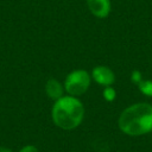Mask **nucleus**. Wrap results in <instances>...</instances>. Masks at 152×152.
Wrapping results in <instances>:
<instances>
[{
	"label": "nucleus",
	"instance_id": "obj_7",
	"mask_svg": "<svg viewBox=\"0 0 152 152\" xmlns=\"http://www.w3.org/2000/svg\"><path fill=\"white\" fill-rule=\"evenodd\" d=\"M138 87L140 89V91L147 96H152V81L146 80V81H140L138 83Z\"/></svg>",
	"mask_w": 152,
	"mask_h": 152
},
{
	"label": "nucleus",
	"instance_id": "obj_6",
	"mask_svg": "<svg viewBox=\"0 0 152 152\" xmlns=\"http://www.w3.org/2000/svg\"><path fill=\"white\" fill-rule=\"evenodd\" d=\"M45 89H46V94H48L51 99H53V100H58V99L62 96V93H63L61 84H59L56 80H53V78H50V80L46 82Z\"/></svg>",
	"mask_w": 152,
	"mask_h": 152
},
{
	"label": "nucleus",
	"instance_id": "obj_8",
	"mask_svg": "<svg viewBox=\"0 0 152 152\" xmlns=\"http://www.w3.org/2000/svg\"><path fill=\"white\" fill-rule=\"evenodd\" d=\"M103 96L106 97V100L108 101H113L114 97H115V91L113 88H107L104 91H103Z\"/></svg>",
	"mask_w": 152,
	"mask_h": 152
},
{
	"label": "nucleus",
	"instance_id": "obj_9",
	"mask_svg": "<svg viewBox=\"0 0 152 152\" xmlns=\"http://www.w3.org/2000/svg\"><path fill=\"white\" fill-rule=\"evenodd\" d=\"M132 81L134 82V83H139L140 81H141V75H140V72L139 71H133V74H132Z\"/></svg>",
	"mask_w": 152,
	"mask_h": 152
},
{
	"label": "nucleus",
	"instance_id": "obj_4",
	"mask_svg": "<svg viewBox=\"0 0 152 152\" xmlns=\"http://www.w3.org/2000/svg\"><path fill=\"white\" fill-rule=\"evenodd\" d=\"M93 77L99 84H102V86H110L114 83V80H115L113 71L109 68L102 66V65L96 66L93 70Z\"/></svg>",
	"mask_w": 152,
	"mask_h": 152
},
{
	"label": "nucleus",
	"instance_id": "obj_10",
	"mask_svg": "<svg viewBox=\"0 0 152 152\" xmlns=\"http://www.w3.org/2000/svg\"><path fill=\"white\" fill-rule=\"evenodd\" d=\"M19 152H38V150L34 147V146H32V145H28V146H25V147H23Z\"/></svg>",
	"mask_w": 152,
	"mask_h": 152
},
{
	"label": "nucleus",
	"instance_id": "obj_2",
	"mask_svg": "<svg viewBox=\"0 0 152 152\" xmlns=\"http://www.w3.org/2000/svg\"><path fill=\"white\" fill-rule=\"evenodd\" d=\"M84 115L83 104L75 97H59L52 108L53 122L63 129L77 127Z\"/></svg>",
	"mask_w": 152,
	"mask_h": 152
},
{
	"label": "nucleus",
	"instance_id": "obj_5",
	"mask_svg": "<svg viewBox=\"0 0 152 152\" xmlns=\"http://www.w3.org/2000/svg\"><path fill=\"white\" fill-rule=\"evenodd\" d=\"M88 7L90 12L99 18H104L108 15L110 11V2L109 0H87Z\"/></svg>",
	"mask_w": 152,
	"mask_h": 152
},
{
	"label": "nucleus",
	"instance_id": "obj_1",
	"mask_svg": "<svg viewBox=\"0 0 152 152\" xmlns=\"http://www.w3.org/2000/svg\"><path fill=\"white\" fill-rule=\"evenodd\" d=\"M120 129L128 135H141L152 131V106L145 102L126 108L119 118Z\"/></svg>",
	"mask_w": 152,
	"mask_h": 152
},
{
	"label": "nucleus",
	"instance_id": "obj_3",
	"mask_svg": "<svg viewBox=\"0 0 152 152\" xmlns=\"http://www.w3.org/2000/svg\"><path fill=\"white\" fill-rule=\"evenodd\" d=\"M90 77L84 70H75L65 80V89L71 95H82L89 87Z\"/></svg>",
	"mask_w": 152,
	"mask_h": 152
},
{
	"label": "nucleus",
	"instance_id": "obj_11",
	"mask_svg": "<svg viewBox=\"0 0 152 152\" xmlns=\"http://www.w3.org/2000/svg\"><path fill=\"white\" fill-rule=\"evenodd\" d=\"M0 152H12V151H10L8 148H6L4 146H0Z\"/></svg>",
	"mask_w": 152,
	"mask_h": 152
}]
</instances>
